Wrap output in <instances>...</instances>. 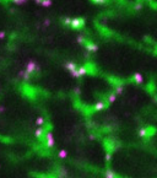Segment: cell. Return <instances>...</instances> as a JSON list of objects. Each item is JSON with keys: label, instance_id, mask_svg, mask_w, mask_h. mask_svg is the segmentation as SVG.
<instances>
[{"label": "cell", "instance_id": "cb8c5ba5", "mask_svg": "<svg viewBox=\"0 0 157 178\" xmlns=\"http://www.w3.org/2000/svg\"><path fill=\"white\" fill-rule=\"evenodd\" d=\"M141 8H142V5H141L140 3L135 4V6H134V9H135V10H137V11H139V10H141Z\"/></svg>", "mask_w": 157, "mask_h": 178}, {"label": "cell", "instance_id": "2e32d148", "mask_svg": "<svg viewBox=\"0 0 157 178\" xmlns=\"http://www.w3.org/2000/svg\"><path fill=\"white\" fill-rule=\"evenodd\" d=\"M76 42L80 43V44H84V43H86V39H85L84 36H77L76 37Z\"/></svg>", "mask_w": 157, "mask_h": 178}, {"label": "cell", "instance_id": "484cf974", "mask_svg": "<svg viewBox=\"0 0 157 178\" xmlns=\"http://www.w3.org/2000/svg\"><path fill=\"white\" fill-rule=\"evenodd\" d=\"M3 38H5V32H0V39H3Z\"/></svg>", "mask_w": 157, "mask_h": 178}, {"label": "cell", "instance_id": "ffe728a7", "mask_svg": "<svg viewBox=\"0 0 157 178\" xmlns=\"http://www.w3.org/2000/svg\"><path fill=\"white\" fill-rule=\"evenodd\" d=\"M59 176L60 177H68V171L66 170H60V172H59Z\"/></svg>", "mask_w": 157, "mask_h": 178}, {"label": "cell", "instance_id": "6da1fadb", "mask_svg": "<svg viewBox=\"0 0 157 178\" xmlns=\"http://www.w3.org/2000/svg\"><path fill=\"white\" fill-rule=\"evenodd\" d=\"M25 70H26L27 73L32 74V73H34V71H39V66H38V64H37L34 60H30V62L26 64Z\"/></svg>", "mask_w": 157, "mask_h": 178}, {"label": "cell", "instance_id": "9c48e42d", "mask_svg": "<svg viewBox=\"0 0 157 178\" xmlns=\"http://www.w3.org/2000/svg\"><path fill=\"white\" fill-rule=\"evenodd\" d=\"M18 75L21 76V77L24 79L25 81H28V80H30V77H31V74H30V73H27L26 70H22V71H20V74H18Z\"/></svg>", "mask_w": 157, "mask_h": 178}, {"label": "cell", "instance_id": "f546056e", "mask_svg": "<svg viewBox=\"0 0 157 178\" xmlns=\"http://www.w3.org/2000/svg\"><path fill=\"white\" fill-rule=\"evenodd\" d=\"M150 1H152V0H150Z\"/></svg>", "mask_w": 157, "mask_h": 178}, {"label": "cell", "instance_id": "7c38bea8", "mask_svg": "<svg viewBox=\"0 0 157 178\" xmlns=\"http://www.w3.org/2000/svg\"><path fill=\"white\" fill-rule=\"evenodd\" d=\"M104 177L106 178H114V177H117V173L113 172V171H110V170H107L104 172Z\"/></svg>", "mask_w": 157, "mask_h": 178}, {"label": "cell", "instance_id": "ac0fdd59", "mask_svg": "<svg viewBox=\"0 0 157 178\" xmlns=\"http://www.w3.org/2000/svg\"><path fill=\"white\" fill-rule=\"evenodd\" d=\"M123 90H124L123 85H118V86L115 87V93H117V95H120V93L123 92Z\"/></svg>", "mask_w": 157, "mask_h": 178}, {"label": "cell", "instance_id": "e0dca14e", "mask_svg": "<svg viewBox=\"0 0 157 178\" xmlns=\"http://www.w3.org/2000/svg\"><path fill=\"white\" fill-rule=\"evenodd\" d=\"M41 5L44 6V8H49L52 5V0H42V4Z\"/></svg>", "mask_w": 157, "mask_h": 178}, {"label": "cell", "instance_id": "603a6c76", "mask_svg": "<svg viewBox=\"0 0 157 178\" xmlns=\"http://www.w3.org/2000/svg\"><path fill=\"white\" fill-rule=\"evenodd\" d=\"M110 160H112V154H110V152H107V154H106V161L109 162Z\"/></svg>", "mask_w": 157, "mask_h": 178}, {"label": "cell", "instance_id": "d4e9b609", "mask_svg": "<svg viewBox=\"0 0 157 178\" xmlns=\"http://www.w3.org/2000/svg\"><path fill=\"white\" fill-rule=\"evenodd\" d=\"M50 25V20L49 18H46L44 20V26H49Z\"/></svg>", "mask_w": 157, "mask_h": 178}, {"label": "cell", "instance_id": "5b68a950", "mask_svg": "<svg viewBox=\"0 0 157 178\" xmlns=\"http://www.w3.org/2000/svg\"><path fill=\"white\" fill-rule=\"evenodd\" d=\"M86 49L88 52H97L98 50V46L96 43H92V42H86Z\"/></svg>", "mask_w": 157, "mask_h": 178}, {"label": "cell", "instance_id": "30bf717a", "mask_svg": "<svg viewBox=\"0 0 157 178\" xmlns=\"http://www.w3.org/2000/svg\"><path fill=\"white\" fill-rule=\"evenodd\" d=\"M77 71H78V75H80V77H81V76H85V75L88 73V70H87L86 66H78V68H77Z\"/></svg>", "mask_w": 157, "mask_h": 178}, {"label": "cell", "instance_id": "f1b7e54d", "mask_svg": "<svg viewBox=\"0 0 157 178\" xmlns=\"http://www.w3.org/2000/svg\"><path fill=\"white\" fill-rule=\"evenodd\" d=\"M34 1H36L37 4H42V0H34Z\"/></svg>", "mask_w": 157, "mask_h": 178}, {"label": "cell", "instance_id": "ba28073f", "mask_svg": "<svg viewBox=\"0 0 157 178\" xmlns=\"http://www.w3.org/2000/svg\"><path fill=\"white\" fill-rule=\"evenodd\" d=\"M106 107H107V105H106L104 102L100 101V102H97V103L93 106V109H94V111H102V109H104Z\"/></svg>", "mask_w": 157, "mask_h": 178}, {"label": "cell", "instance_id": "277c9868", "mask_svg": "<svg viewBox=\"0 0 157 178\" xmlns=\"http://www.w3.org/2000/svg\"><path fill=\"white\" fill-rule=\"evenodd\" d=\"M64 68L68 70V71H70V73H72L74 70H76L78 66L75 64V63H72V62H66L65 64H64Z\"/></svg>", "mask_w": 157, "mask_h": 178}, {"label": "cell", "instance_id": "8992f818", "mask_svg": "<svg viewBox=\"0 0 157 178\" xmlns=\"http://www.w3.org/2000/svg\"><path fill=\"white\" fill-rule=\"evenodd\" d=\"M34 136L37 138V139H41L42 136H44V129L42 127H38L34 131Z\"/></svg>", "mask_w": 157, "mask_h": 178}, {"label": "cell", "instance_id": "4316f807", "mask_svg": "<svg viewBox=\"0 0 157 178\" xmlns=\"http://www.w3.org/2000/svg\"><path fill=\"white\" fill-rule=\"evenodd\" d=\"M80 92H81V90L78 89V87H76V89H75V93H76V95H80Z\"/></svg>", "mask_w": 157, "mask_h": 178}, {"label": "cell", "instance_id": "9a60e30c", "mask_svg": "<svg viewBox=\"0 0 157 178\" xmlns=\"http://www.w3.org/2000/svg\"><path fill=\"white\" fill-rule=\"evenodd\" d=\"M36 124H37L38 127H42V125L44 124V118H43V117H38L37 119H36Z\"/></svg>", "mask_w": 157, "mask_h": 178}, {"label": "cell", "instance_id": "7a4b0ae2", "mask_svg": "<svg viewBox=\"0 0 157 178\" xmlns=\"http://www.w3.org/2000/svg\"><path fill=\"white\" fill-rule=\"evenodd\" d=\"M84 25H85V20H84V18H72L71 22H70V26H71L74 30L81 28V27H84Z\"/></svg>", "mask_w": 157, "mask_h": 178}, {"label": "cell", "instance_id": "83f0119b", "mask_svg": "<svg viewBox=\"0 0 157 178\" xmlns=\"http://www.w3.org/2000/svg\"><path fill=\"white\" fill-rule=\"evenodd\" d=\"M5 111V107H3V106H0V112H4Z\"/></svg>", "mask_w": 157, "mask_h": 178}, {"label": "cell", "instance_id": "52a82bcc", "mask_svg": "<svg viewBox=\"0 0 157 178\" xmlns=\"http://www.w3.org/2000/svg\"><path fill=\"white\" fill-rule=\"evenodd\" d=\"M133 79H134V81H135L136 84H142V82H144V76H142L141 74H139V73L134 74Z\"/></svg>", "mask_w": 157, "mask_h": 178}, {"label": "cell", "instance_id": "3957f363", "mask_svg": "<svg viewBox=\"0 0 157 178\" xmlns=\"http://www.w3.org/2000/svg\"><path fill=\"white\" fill-rule=\"evenodd\" d=\"M44 138H46V145H47V147H54V145H55V140H54V136H53V134L50 133V131H48V133H46L44 134Z\"/></svg>", "mask_w": 157, "mask_h": 178}, {"label": "cell", "instance_id": "44dd1931", "mask_svg": "<svg viewBox=\"0 0 157 178\" xmlns=\"http://www.w3.org/2000/svg\"><path fill=\"white\" fill-rule=\"evenodd\" d=\"M63 22H64L65 25H70L71 18H69V17H64V18H63Z\"/></svg>", "mask_w": 157, "mask_h": 178}, {"label": "cell", "instance_id": "7402d4cb", "mask_svg": "<svg viewBox=\"0 0 157 178\" xmlns=\"http://www.w3.org/2000/svg\"><path fill=\"white\" fill-rule=\"evenodd\" d=\"M92 1L96 3V4H106L107 0H92Z\"/></svg>", "mask_w": 157, "mask_h": 178}, {"label": "cell", "instance_id": "d6986e66", "mask_svg": "<svg viewBox=\"0 0 157 178\" xmlns=\"http://www.w3.org/2000/svg\"><path fill=\"white\" fill-rule=\"evenodd\" d=\"M11 1L16 5H22V4H26L27 3V0H11Z\"/></svg>", "mask_w": 157, "mask_h": 178}, {"label": "cell", "instance_id": "5bb4252c", "mask_svg": "<svg viewBox=\"0 0 157 178\" xmlns=\"http://www.w3.org/2000/svg\"><path fill=\"white\" fill-rule=\"evenodd\" d=\"M115 100H117V93H115V92H114V93H110V95L108 96V102H109V103H114Z\"/></svg>", "mask_w": 157, "mask_h": 178}, {"label": "cell", "instance_id": "8fae6325", "mask_svg": "<svg viewBox=\"0 0 157 178\" xmlns=\"http://www.w3.org/2000/svg\"><path fill=\"white\" fill-rule=\"evenodd\" d=\"M137 134H139L140 138H146V136H149V131H147L146 128H140L139 131H137Z\"/></svg>", "mask_w": 157, "mask_h": 178}, {"label": "cell", "instance_id": "4fadbf2b", "mask_svg": "<svg viewBox=\"0 0 157 178\" xmlns=\"http://www.w3.org/2000/svg\"><path fill=\"white\" fill-rule=\"evenodd\" d=\"M58 156H59V159H65V157L68 156V151L66 150H59L58 151Z\"/></svg>", "mask_w": 157, "mask_h": 178}]
</instances>
